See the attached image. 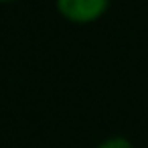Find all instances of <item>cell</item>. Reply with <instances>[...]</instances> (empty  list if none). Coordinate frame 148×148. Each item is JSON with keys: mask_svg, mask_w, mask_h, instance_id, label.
Wrapping results in <instances>:
<instances>
[{"mask_svg": "<svg viewBox=\"0 0 148 148\" xmlns=\"http://www.w3.org/2000/svg\"><path fill=\"white\" fill-rule=\"evenodd\" d=\"M55 2L63 18L77 25L97 21L110 6V0H55Z\"/></svg>", "mask_w": 148, "mask_h": 148, "instance_id": "6da1fadb", "label": "cell"}, {"mask_svg": "<svg viewBox=\"0 0 148 148\" xmlns=\"http://www.w3.org/2000/svg\"><path fill=\"white\" fill-rule=\"evenodd\" d=\"M6 2H14V0H0V4H6Z\"/></svg>", "mask_w": 148, "mask_h": 148, "instance_id": "3957f363", "label": "cell"}, {"mask_svg": "<svg viewBox=\"0 0 148 148\" xmlns=\"http://www.w3.org/2000/svg\"><path fill=\"white\" fill-rule=\"evenodd\" d=\"M97 148H134L126 138H122V136H116V138H110V140H106V142H101Z\"/></svg>", "mask_w": 148, "mask_h": 148, "instance_id": "7a4b0ae2", "label": "cell"}]
</instances>
